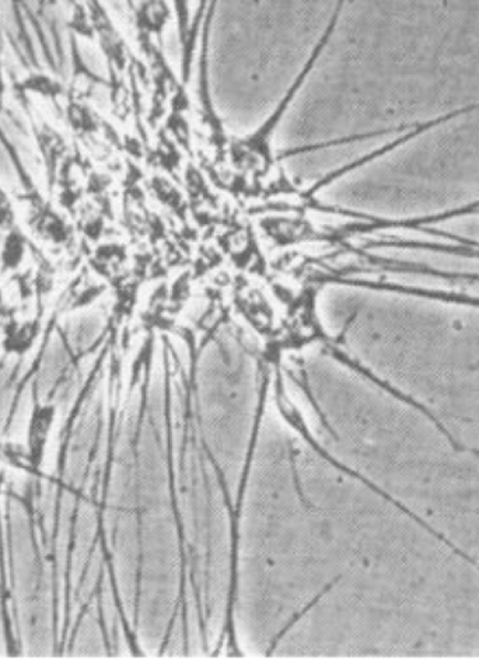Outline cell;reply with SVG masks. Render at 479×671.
Listing matches in <instances>:
<instances>
[{
    "mask_svg": "<svg viewBox=\"0 0 479 671\" xmlns=\"http://www.w3.org/2000/svg\"><path fill=\"white\" fill-rule=\"evenodd\" d=\"M148 395L132 440L129 475L128 593L146 654L185 652L184 555L171 476L164 390Z\"/></svg>",
    "mask_w": 479,
    "mask_h": 671,
    "instance_id": "7a4b0ae2",
    "label": "cell"
},
{
    "mask_svg": "<svg viewBox=\"0 0 479 671\" xmlns=\"http://www.w3.org/2000/svg\"><path fill=\"white\" fill-rule=\"evenodd\" d=\"M477 216H479V198L466 202V204L450 207V210L426 213V215L409 217L369 215L364 217L362 231H422V228H429L439 225V223Z\"/></svg>",
    "mask_w": 479,
    "mask_h": 671,
    "instance_id": "5b68a950",
    "label": "cell"
},
{
    "mask_svg": "<svg viewBox=\"0 0 479 671\" xmlns=\"http://www.w3.org/2000/svg\"><path fill=\"white\" fill-rule=\"evenodd\" d=\"M4 303V292L2 289V286H0V307H2Z\"/></svg>",
    "mask_w": 479,
    "mask_h": 671,
    "instance_id": "30bf717a",
    "label": "cell"
},
{
    "mask_svg": "<svg viewBox=\"0 0 479 671\" xmlns=\"http://www.w3.org/2000/svg\"><path fill=\"white\" fill-rule=\"evenodd\" d=\"M28 253V238L18 226L4 232L2 246H0V270H2V274L15 273V270L22 268Z\"/></svg>",
    "mask_w": 479,
    "mask_h": 671,
    "instance_id": "ba28073f",
    "label": "cell"
},
{
    "mask_svg": "<svg viewBox=\"0 0 479 671\" xmlns=\"http://www.w3.org/2000/svg\"><path fill=\"white\" fill-rule=\"evenodd\" d=\"M58 409L54 404L36 402L31 408L25 429V457L34 470H41L45 462L52 435H54Z\"/></svg>",
    "mask_w": 479,
    "mask_h": 671,
    "instance_id": "8992f818",
    "label": "cell"
},
{
    "mask_svg": "<svg viewBox=\"0 0 479 671\" xmlns=\"http://www.w3.org/2000/svg\"><path fill=\"white\" fill-rule=\"evenodd\" d=\"M363 483L264 408L238 497L233 626L246 657L355 653Z\"/></svg>",
    "mask_w": 479,
    "mask_h": 671,
    "instance_id": "6da1fadb",
    "label": "cell"
},
{
    "mask_svg": "<svg viewBox=\"0 0 479 671\" xmlns=\"http://www.w3.org/2000/svg\"><path fill=\"white\" fill-rule=\"evenodd\" d=\"M43 331L39 319L12 320L3 329L2 350L9 356L22 358L34 350Z\"/></svg>",
    "mask_w": 479,
    "mask_h": 671,
    "instance_id": "52a82bcc",
    "label": "cell"
},
{
    "mask_svg": "<svg viewBox=\"0 0 479 671\" xmlns=\"http://www.w3.org/2000/svg\"><path fill=\"white\" fill-rule=\"evenodd\" d=\"M15 226V211L8 192L0 185V231L7 232Z\"/></svg>",
    "mask_w": 479,
    "mask_h": 671,
    "instance_id": "9c48e42d",
    "label": "cell"
},
{
    "mask_svg": "<svg viewBox=\"0 0 479 671\" xmlns=\"http://www.w3.org/2000/svg\"><path fill=\"white\" fill-rule=\"evenodd\" d=\"M236 338L219 337L198 361L190 400L198 430L232 507L238 502L258 429L259 366Z\"/></svg>",
    "mask_w": 479,
    "mask_h": 671,
    "instance_id": "277c9868",
    "label": "cell"
},
{
    "mask_svg": "<svg viewBox=\"0 0 479 671\" xmlns=\"http://www.w3.org/2000/svg\"><path fill=\"white\" fill-rule=\"evenodd\" d=\"M171 476L182 555L187 652L215 650L227 621L232 581L227 491L207 455L189 402L169 415ZM231 502V501H228Z\"/></svg>",
    "mask_w": 479,
    "mask_h": 671,
    "instance_id": "3957f363",
    "label": "cell"
}]
</instances>
